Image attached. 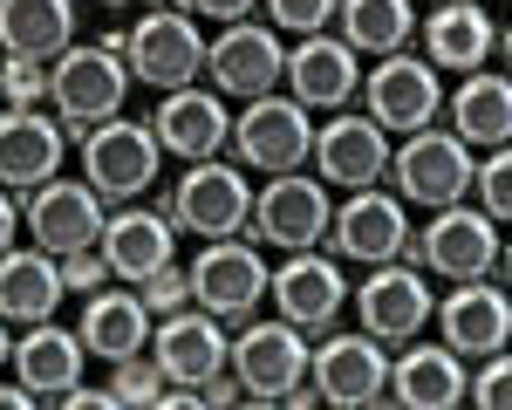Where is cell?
Here are the masks:
<instances>
[{
  "label": "cell",
  "mask_w": 512,
  "mask_h": 410,
  "mask_svg": "<svg viewBox=\"0 0 512 410\" xmlns=\"http://www.w3.org/2000/svg\"><path fill=\"white\" fill-rule=\"evenodd\" d=\"M110 390H117V404H151L158 410L164 369L151 363V356H123V363H110Z\"/></svg>",
  "instance_id": "d590c367"
},
{
  "label": "cell",
  "mask_w": 512,
  "mask_h": 410,
  "mask_svg": "<svg viewBox=\"0 0 512 410\" xmlns=\"http://www.w3.org/2000/svg\"><path fill=\"white\" fill-rule=\"evenodd\" d=\"M7 356H14V335H7V322H0V363H7Z\"/></svg>",
  "instance_id": "ee69618b"
},
{
  "label": "cell",
  "mask_w": 512,
  "mask_h": 410,
  "mask_svg": "<svg viewBox=\"0 0 512 410\" xmlns=\"http://www.w3.org/2000/svg\"><path fill=\"white\" fill-rule=\"evenodd\" d=\"M0 103H7V110H41V103H48V62L7 55V62H0Z\"/></svg>",
  "instance_id": "d6a6232c"
},
{
  "label": "cell",
  "mask_w": 512,
  "mask_h": 410,
  "mask_svg": "<svg viewBox=\"0 0 512 410\" xmlns=\"http://www.w3.org/2000/svg\"><path fill=\"white\" fill-rule=\"evenodd\" d=\"M226 335L233 328L219 322V315H205V308H171L151 322V363L164 369V383H205V376H219L226 369Z\"/></svg>",
  "instance_id": "7402d4cb"
},
{
  "label": "cell",
  "mask_w": 512,
  "mask_h": 410,
  "mask_svg": "<svg viewBox=\"0 0 512 410\" xmlns=\"http://www.w3.org/2000/svg\"><path fill=\"white\" fill-rule=\"evenodd\" d=\"M499 219H485L478 205H437L424 226H410V246H403V260L410 267H424L437 281H492V260H499Z\"/></svg>",
  "instance_id": "7a4b0ae2"
},
{
  "label": "cell",
  "mask_w": 512,
  "mask_h": 410,
  "mask_svg": "<svg viewBox=\"0 0 512 410\" xmlns=\"http://www.w3.org/2000/svg\"><path fill=\"white\" fill-rule=\"evenodd\" d=\"M55 410H117V390H62V397H55Z\"/></svg>",
  "instance_id": "60d3db41"
},
{
  "label": "cell",
  "mask_w": 512,
  "mask_h": 410,
  "mask_svg": "<svg viewBox=\"0 0 512 410\" xmlns=\"http://www.w3.org/2000/svg\"><path fill=\"white\" fill-rule=\"evenodd\" d=\"M444 110H451V137H458V144L499 151V144L512 137V82H506V69H472Z\"/></svg>",
  "instance_id": "f546056e"
},
{
  "label": "cell",
  "mask_w": 512,
  "mask_h": 410,
  "mask_svg": "<svg viewBox=\"0 0 512 410\" xmlns=\"http://www.w3.org/2000/svg\"><path fill=\"white\" fill-rule=\"evenodd\" d=\"M321 246L342 260V267H383V260H403L410 246V205L383 192V185H362L328 212V233Z\"/></svg>",
  "instance_id": "30bf717a"
},
{
  "label": "cell",
  "mask_w": 512,
  "mask_h": 410,
  "mask_svg": "<svg viewBox=\"0 0 512 410\" xmlns=\"http://www.w3.org/2000/svg\"><path fill=\"white\" fill-rule=\"evenodd\" d=\"M267 301H274L280 322H294L301 335H328L335 315L349 308V274L328 246H308V253H280V267L267 274Z\"/></svg>",
  "instance_id": "4fadbf2b"
},
{
  "label": "cell",
  "mask_w": 512,
  "mask_h": 410,
  "mask_svg": "<svg viewBox=\"0 0 512 410\" xmlns=\"http://www.w3.org/2000/svg\"><path fill=\"white\" fill-rule=\"evenodd\" d=\"M185 14H192V21L233 28V21H253V14H260V0H185Z\"/></svg>",
  "instance_id": "ab89813d"
},
{
  "label": "cell",
  "mask_w": 512,
  "mask_h": 410,
  "mask_svg": "<svg viewBox=\"0 0 512 410\" xmlns=\"http://www.w3.org/2000/svg\"><path fill=\"white\" fill-rule=\"evenodd\" d=\"M185 274H192V308H205V315H219L226 328H239V322L260 315L274 267H267V253L246 240V233H233V240H205Z\"/></svg>",
  "instance_id": "277c9868"
},
{
  "label": "cell",
  "mask_w": 512,
  "mask_h": 410,
  "mask_svg": "<svg viewBox=\"0 0 512 410\" xmlns=\"http://www.w3.org/2000/svg\"><path fill=\"white\" fill-rule=\"evenodd\" d=\"M14 383H28V397L35 404H55L62 390H76L82 383V363H89V349H82L76 328H55V315L48 322H28L21 335H14Z\"/></svg>",
  "instance_id": "484cf974"
},
{
  "label": "cell",
  "mask_w": 512,
  "mask_h": 410,
  "mask_svg": "<svg viewBox=\"0 0 512 410\" xmlns=\"http://www.w3.org/2000/svg\"><path fill=\"white\" fill-rule=\"evenodd\" d=\"M308 383L328 410H369L390 397V349L362 328L342 335H315L308 342Z\"/></svg>",
  "instance_id": "52a82bcc"
},
{
  "label": "cell",
  "mask_w": 512,
  "mask_h": 410,
  "mask_svg": "<svg viewBox=\"0 0 512 410\" xmlns=\"http://www.w3.org/2000/svg\"><path fill=\"white\" fill-rule=\"evenodd\" d=\"M362 96V117L376 123L383 137H410V130H431L437 110H444V89H437V69L424 55H376V69L355 82Z\"/></svg>",
  "instance_id": "9c48e42d"
},
{
  "label": "cell",
  "mask_w": 512,
  "mask_h": 410,
  "mask_svg": "<svg viewBox=\"0 0 512 410\" xmlns=\"http://www.w3.org/2000/svg\"><path fill=\"white\" fill-rule=\"evenodd\" d=\"M62 260L41 253V246H7L0 253V322L7 328H28V322H48L62 308Z\"/></svg>",
  "instance_id": "f1b7e54d"
},
{
  "label": "cell",
  "mask_w": 512,
  "mask_h": 410,
  "mask_svg": "<svg viewBox=\"0 0 512 410\" xmlns=\"http://www.w3.org/2000/svg\"><path fill=\"white\" fill-rule=\"evenodd\" d=\"M280 69H287V48H280L274 28L267 21H233V28H219V41H205L198 82L233 96V103H253V96L280 89Z\"/></svg>",
  "instance_id": "2e32d148"
},
{
  "label": "cell",
  "mask_w": 512,
  "mask_h": 410,
  "mask_svg": "<svg viewBox=\"0 0 512 410\" xmlns=\"http://www.w3.org/2000/svg\"><path fill=\"white\" fill-rule=\"evenodd\" d=\"M246 212H253V185H246L239 164H219V158L185 164L171 199H164V219L192 240H233V233H246Z\"/></svg>",
  "instance_id": "ba28073f"
},
{
  "label": "cell",
  "mask_w": 512,
  "mask_h": 410,
  "mask_svg": "<svg viewBox=\"0 0 512 410\" xmlns=\"http://www.w3.org/2000/svg\"><path fill=\"white\" fill-rule=\"evenodd\" d=\"M308 144H315V117L287 96V89H267V96H253L246 110H233V137H226V151L239 164H253V171H301L308 164Z\"/></svg>",
  "instance_id": "8fae6325"
},
{
  "label": "cell",
  "mask_w": 512,
  "mask_h": 410,
  "mask_svg": "<svg viewBox=\"0 0 512 410\" xmlns=\"http://www.w3.org/2000/svg\"><path fill=\"white\" fill-rule=\"evenodd\" d=\"M151 137H158L164 158L205 164V158L226 151V137H233V110H226L219 89L185 82V89H164V96H158V110H151Z\"/></svg>",
  "instance_id": "ac0fdd59"
},
{
  "label": "cell",
  "mask_w": 512,
  "mask_h": 410,
  "mask_svg": "<svg viewBox=\"0 0 512 410\" xmlns=\"http://www.w3.org/2000/svg\"><path fill=\"white\" fill-rule=\"evenodd\" d=\"M14 233H21V199H14V192H0V253L14 246Z\"/></svg>",
  "instance_id": "b9f144b4"
},
{
  "label": "cell",
  "mask_w": 512,
  "mask_h": 410,
  "mask_svg": "<svg viewBox=\"0 0 512 410\" xmlns=\"http://www.w3.org/2000/svg\"><path fill=\"white\" fill-rule=\"evenodd\" d=\"M410 7H417V0H410Z\"/></svg>",
  "instance_id": "bcb514c9"
},
{
  "label": "cell",
  "mask_w": 512,
  "mask_h": 410,
  "mask_svg": "<svg viewBox=\"0 0 512 410\" xmlns=\"http://www.w3.org/2000/svg\"><path fill=\"white\" fill-rule=\"evenodd\" d=\"M76 335H82V349H89L96 363L144 356V349H151V308H144L137 287H96V294H82Z\"/></svg>",
  "instance_id": "83f0119b"
},
{
  "label": "cell",
  "mask_w": 512,
  "mask_h": 410,
  "mask_svg": "<svg viewBox=\"0 0 512 410\" xmlns=\"http://www.w3.org/2000/svg\"><path fill=\"white\" fill-rule=\"evenodd\" d=\"M123 96H130V62L110 55L103 41H69L55 62H48V103H55V123H62V137L76 144L82 130H96V123L123 117Z\"/></svg>",
  "instance_id": "6da1fadb"
},
{
  "label": "cell",
  "mask_w": 512,
  "mask_h": 410,
  "mask_svg": "<svg viewBox=\"0 0 512 410\" xmlns=\"http://www.w3.org/2000/svg\"><path fill=\"white\" fill-rule=\"evenodd\" d=\"M349 301H355L362 335H376L383 349H403L410 335H424V328H431L437 287H431L424 267H410V260H383V267H369V281L355 287Z\"/></svg>",
  "instance_id": "5bb4252c"
},
{
  "label": "cell",
  "mask_w": 512,
  "mask_h": 410,
  "mask_svg": "<svg viewBox=\"0 0 512 410\" xmlns=\"http://www.w3.org/2000/svg\"><path fill=\"white\" fill-rule=\"evenodd\" d=\"M76 144H82V185H89L103 205L144 199V192L158 185V171H164L158 137H151V123H137V117L96 123V130H82Z\"/></svg>",
  "instance_id": "3957f363"
},
{
  "label": "cell",
  "mask_w": 512,
  "mask_h": 410,
  "mask_svg": "<svg viewBox=\"0 0 512 410\" xmlns=\"http://www.w3.org/2000/svg\"><path fill=\"white\" fill-rule=\"evenodd\" d=\"M35 397H28V383H0V410H28Z\"/></svg>",
  "instance_id": "7bdbcfd3"
},
{
  "label": "cell",
  "mask_w": 512,
  "mask_h": 410,
  "mask_svg": "<svg viewBox=\"0 0 512 410\" xmlns=\"http://www.w3.org/2000/svg\"><path fill=\"white\" fill-rule=\"evenodd\" d=\"M144 7H164V0H144Z\"/></svg>",
  "instance_id": "f6af8a7d"
},
{
  "label": "cell",
  "mask_w": 512,
  "mask_h": 410,
  "mask_svg": "<svg viewBox=\"0 0 512 410\" xmlns=\"http://www.w3.org/2000/svg\"><path fill=\"white\" fill-rule=\"evenodd\" d=\"M396 185V199L403 205H424V212H437V205H458L465 192H472V144H458L451 130H410L403 137V151H390V171H383Z\"/></svg>",
  "instance_id": "7c38bea8"
},
{
  "label": "cell",
  "mask_w": 512,
  "mask_h": 410,
  "mask_svg": "<svg viewBox=\"0 0 512 410\" xmlns=\"http://www.w3.org/2000/svg\"><path fill=\"white\" fill-rule=\"evenodd\" d=\"M328 185L315 171H274L260 192H253V212H246V240L253 246H274V253H308L328 233Z\"/></svg>",
  "instance_id": "8992f818"
},
{
  "label": "cell",
  "mask_w": 512,
  "mask_h": 410,
  "mask_svg": "<svg viewBox=\"0 0 512 410\" xmlns=\"http://www.w3.org/2000/svg\"><path fill=\"white\" fill-rule=\"evenodd\" d=\"M69 137L48 110H0V192H35L48 178H62Z\"/></svg>",
  "instance_id": "cb8c5ba5"
},
{
  "label": "cell",
  "mask_w": 512,
  "mask_h": 410,
  "mask_svg": "<svg viewBox=\"0 0 512 410\" xmlns=\"http://www.w3.org/2000/svg\"><path fill=\"white\" fill-rule=\"evenodd\" d=\"M335 28H342V41H349L355 55H396L417 35V7L410 0H342Z\"/></svg>",
  "instance_id": "1f68e13d"
},
{
  "label": "cell",
  "mask_w": 512,
  "mask_h": 410,
  "mask_svg": "<svg viewBox=\"0 0 512 410\" xmlns=\"http://www.w3.org/2000/svg\"><path fill=\"white\" fill-rule=\"evenodd\" d=\"M506 55V28L478 7V0H444L431 7V21H424V62H431L437 76L451 69V76H472L485 62H499Z\"/></svg>",
  "instance_id": "603a6c76"
},
{
  "label": "cell",
  "mask_w": 512,
  "mask_h": 410,
  "mask_svg": "<svg viewBox=\"0 0 512 410\" xmlns=\"http://www.w3.org/2000/svg\"><path fill=\"white\" fill-rule=\"evenodd\" d=\"M472 192L485 219H512V151H485V164H472Z\"/></svg>",
  "instance_id": "836d02e7"
},
{
  "label": "cell",
  "mask_w": 512,
  "mask_h": 410,
  "mask_svg": "<svg viewBox=\"0 0 512 410\" xmlns=\"http://www.w3.org/2000/svg\"><path fill=\"white\" fill-rule=\"evenodd\" d=\"M226 369H233L239 397L246 404H280L301 376H308V335L294 322H239L233 335H226Z\"/></svg>",
  "instance_id": "5b68a950"
},
{
  "label": "cell",
  "mask_w": 512,
  "mask_h": 410,
  "mask_svg": "<svg viewBox=\"0 0 512 410\" xmlns=\"http://www.w3.org/2000/svg\"><path fill=\"white\" fill-rule=\"evenodd\" d=\"M478 376H465V397H472L478 410H499L512 397V363H506V349H492V356H478Z\"/></svg>",
  "instance_id": "74e56055"
},
{
  "label": "cell",
  "mask_w": 512,
  "mask_h": 410,
  "mask_svg": "<svg viewBox=\"0 0 512 410\" xmlns=\"http://www.w3.org/2000/svg\"><path fill=\"white\" fill-rule=\"evenodd\" d=\"M62 287H69V294H96V287H110V267H103V253H96V246H82V253H62Z\"/></svg>",
  "instance_id": "f35d334b"
},
{
  "label": "cell",
  "mask_w": 512,
  "mask_h": 410,
  "mask_svg": "<svg viewBox=\"0 0 512 410\" xmlns=\"http://www.w3.org/2000/svg\"><path fill=\"white\" fill-rule=\"evenodd\" d=\"M280 82L301 110H342L355 96V82H362V55L342 35H301V48H287Z\"/></svg>",
  "instance_id": "d4e9b609"
},
{
  "label": "cell",
  "mask_w": 512,
  "mask_h": 410,
  "mask_svg": "<svg viewBox=\"0 0 512 410\" xmlns=\"http://www.w3.org/2000/svg\"><path fill=\"white\" fill-rule=\"evenodd\" d=\"M76 41V0H0V48L55 62Z\"/></svg>",
  "instance_id": "4dcf8cb0"
},
{
  "label": "cell",
  "mask_w": 512,
  "mask_h": 410,
  "mask_svg": "<svg viewBox=\"0 0 512 410\" xmlns=\"http://www.w3.org/2000/svg\"><path fill=\"white\" fill-rule=\"evenodd\" d=\"M123 62H130V82H151V89H185L205 69V35L185 7H151L137 28H123Z\"/></svg>",
  "instance_id": "9a60e30c"
},
{
  "label": "cell",
  "mask_w": 512,
  "mask_h": 410,
  "mask_svg": "<svg viewBox=\"0 0 512 410\" xmlns=\"http://www.w3.org/2000/svg\"><path fill=\"white\" fill-rule=\"evenodd\" d=\"M137 294H144V308H151V322H158L171 308H192V274H185V267H158L151 281H137Z\"/></svg>",
  "instance_id": "8d00e7d4"
},
{
  "label": "cell",
  "mask_w": 512,
  "mask_h": 410,
  "mask_svg": "<svg viewBox=\"0 0 512 410\" xmlns=\"http://www.w3.org/2000/svg\"><path fill=\"white\" fill-rule=\"evenodd\" d=\"M103 219H110V205L96 199L82 178H48L35 192H21V226H28V240L41 253H82V246L103 240Z\"/></svg>",
  "instance_id": "e0dca14e"
},
{
  "label": "cell",
  "mask_w": 512,
  "mask_h": 410,
  "mask_svg": "<svg viewBox=\"0 0 512 410\" xmlns=\"http://www.w3.org/2000/svg\"><path fill=\"white\" fill-rule=\"evenodd\" d=\"M260 7H267L274 35H328V21H335L342 0H260Z\"/></svg>",
  "instance_id": "e575fe53"
},
{
  "label": "cell",
  "mask_w": 512,
  "mask_h": 410,
  "mask_svg": "<svg viewBox=\"0 0 512 410\" xmlns=\"http://www.w3.org/2000/svg\"><path fill=\"white\" fill-rule=\"evenodd\" d=\"M96 253H103L110 281L137 287V281H151L158 267H171V253H178V226L164 219V205H137V199H130V205H110Z\"/></svg>",
  "instance_id": "ffe728a7"
},
{
  "label": "cell",
  "mask_w": 512,
  "mask_h": 410,
  "mask_svg": "<svg viewBox=\"0 0 512 410\" xmlns=\"http://www.w3.org/2000/svg\"><path fill=\"white\" fill-rule=\"evenodd\" d=\"M390 404L403 410H451L465 404V356H451L444 342L410 335L390 356Z\"/></svg>",
  "instance_id": "4316f807"
},
{
  "label": "cell",
  "mask_w": 512,
  "mask_h": 410,
  "mask_svg": "<svg viewBox=\"0 0 512 410\" xmlns=\"http://www.w3.org/2000/svg\"><path fill=\"white\" fill-rule=\"evenodd\" d=\"M308 171H315L328 192H362V185H383L390 171V137L376 123L349 110V117H328L308 144Z\"/></svg>",
  "instance_id": "d6986e66"
},
{
  "label": "cell",
  "mask_w": 512,
  "mask_h": 410,
  "mask_svg": "<svg viewBox=\"0 0 512 410\" xmlns=\"http://www.w3.org/2000/svg\"><path fill=\"white\" fill-rule=\"evenodd\" d=\"M431 322H437V342L451 356H492V349H506V335H512L506 281H451V294L431 301Z\"/></svg>",
  "instance_id": "44dd1931"
}]
</instances>
